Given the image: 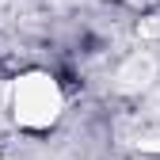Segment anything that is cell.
Wrapping results in <instances>:
<instances>
[{
    "label": "cell",
    "instance_id": "obj_1",
    "mask_svg": "<svg viewBox=\"0 0 160 160\" xmlns=\"http://www.w3.org/2000/svg\"><path fill=\"white\" fill-rule=\"evenodd\" d=\"M61 111H65V92L50 72L34 69V72H23L12 84V118H15L19 130L46 133L57 126Z\"/></svg>",
    "mask_w": 160,
    "mask_h": 160
}]
</instances>
